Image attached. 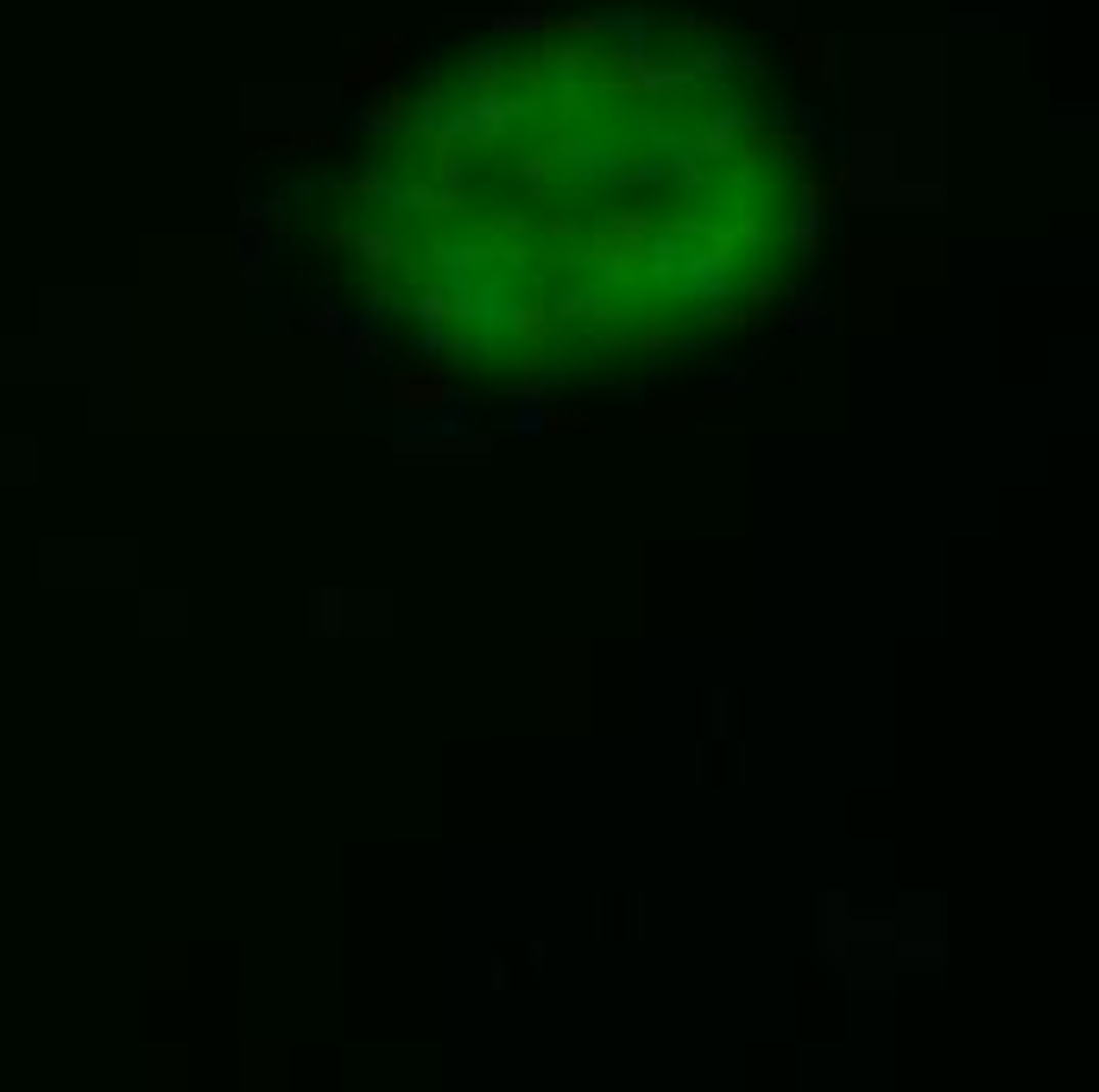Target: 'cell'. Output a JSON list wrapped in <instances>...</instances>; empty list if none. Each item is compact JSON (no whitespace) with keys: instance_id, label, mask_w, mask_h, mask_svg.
Here are the masks:
<instances>
[{"instance_id":"3","label":"cell","mask_w":1099,"mask_h":1092,"mask_svg":"<svg viewBox=\"0 0 1099 1092\" xmlns=\"http://www.w3.org/2000/svg\"><path fill=\"white\" fill-rule=\"evenodd\" d=\"M373 354H380V342H373V329H366V322H360V329L348 335V348H342V367H348V373H360V367H366V360H373Z\"/></svg>"},{"instance_id":"1","label":"cell","mask_w":1099,"mask_h":1092,"mask_svg":"<svg viewBox=\"0 0 1099 1092\" xmlns=\"http://www.w3.org/2000/svg\"><path fill=\"white\" fill-rule=\"evenodd\" d=\"M790 246L809 260L822 246V190H802V209H796V228H790Z\"/></svg>"},{"instance_id":"2","label":"cell","mask_w":1099,"mask_h":1092,"mask_svg":"<svg viewBox=\"0 0 1099 1092\" xmlns=\"http://www.w3.org/2000/svg\"><path fill=\"white\" fill-rule=\"evenodd\" d=\"M411 304H417V322H424V329H443V322L455 316V310H449V290H443V284H424Z\"/></svg>"},{"instance_id":"5","label":"cell","mask_w":1099,"mask_h":1092,"mask_svg":"<svg viewBox=\"0 0 1099 1092\" xmlns=\"http://www.w3.org/2000/svg\"><path fill=\"white\" fill-rule=\"evenodd\" d=\"M790 322H796V329H822V304H816V298H809V304H796V316H790Z\"/></svg>"},{"instance_id":"4","label":"cell","mask_w":1099,"mask_h":1092,"mask_svg":"<svg viewBox=\"0 0 1099 1092\" xmlns=\"http://www.w3.org/2000/svg\"><path fill=\"white\" fill-rule=\"evenodd\" d=\"M360 253H366V266H386L392 253H398V234H386V228H360Z\"/></svg>"}]
</instances>
